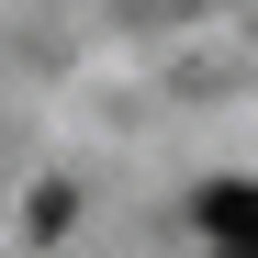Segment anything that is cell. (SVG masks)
Segmentation results:
<instances>
[{
    "label": "cell",
    "instance_id": "cell-1",
    "mask_svg": "<svg viewBox=\"0 0 258 258\" xmlns=\"http://www.w3.org/2000/svg\"><path fill=\"white\" fill-rule=\"evenodd\" d=\"M202 236H213V247H258V191H247V180H213V191H202Z\"/></svg>",
    "mask_w": 258,
    "mask_h": 258
}]
</instances>
